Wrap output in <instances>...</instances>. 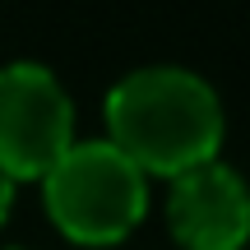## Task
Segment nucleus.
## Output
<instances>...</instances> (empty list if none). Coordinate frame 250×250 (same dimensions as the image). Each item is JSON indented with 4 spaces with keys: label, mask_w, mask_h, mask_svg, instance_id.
<instances>
[{
    "label": "nucleus",
    "mask_w": 250,
    "mask_h": 250,
    "mask_svg": "<svg viewBox=\"0 0 250 250\" xmlns=\"http://www.w3.org/2000/svg\"><path fill=\"white\" fill-rule=\"evenodd\" d=\"M51 223L79 246H111L148 208V181L111 139H74L42 176Z\"/></svg>",
    "instance_id": "nucleus-2"
},
{
    "label": "nucleus",
    "mask_w": 250,
    "mask_h": 250,
    "mask_svg": "<svg viewBox=\"0 0 250 250\" xmlns=\"http://www.w3.org/2000/svg\"><path fill=\"white\" fill-rule=\"evenodd\" d=\"M167 223L186 250H241L250 241V186L218 158L199 162L171 176Z\"/></svg>",
    "instance_id": "nucleus-4"
},
{
    "label": "nucleus",
    "mask_w": 250,
    "mask_h": 250,
    "mask_svg": "<svg viewBox=\"0 0 250 250\" xmlns=\"http://www.w3.org/2000/svg\"><path fill=\"white\" fill-rule=\"evenodd\" d=\"M107 130L144 176H181L218 158L223 102L195 70L144 65L107 93Z\"/></svg>",
    "instance_id": "nucleus-1"
},
{
    "label": "nucleus",
    "mask_w": 250,
    "mask_h": 250,
    "mask_svg": "<svg viewBox=\"0 0 250 250\" xmlns=\"http://www.w3.org/2000/svg\"><path fill=\"white\" fill-rule=\"evenodd\" d=\"M9 204H14V181H9L5 171H0V223L9 218Z\"/></svg>",
    "instance_id": "nucleus-5"
},
{
    "label": "nucleus",
    "mask_w": 250,
    "mask_h": 250,
    "mask_svg": "<svg viewBox=\"0 0 250 250\" xmlns=\"http://www.w3.org/2000/svg\"><path fill=\"white\" fill-rule=\"evenodd\" d=\"M74 144V107L46 65H0V171L9 181H42Z\"/></svg>",
    "instance_id": "nucleus-3"
}]
</instances>
